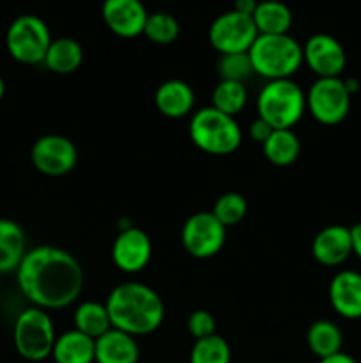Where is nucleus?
I'll return each mask as SVG.
<instances>
[{"mask_svg": "<svg viewBox=\"0 0 361 363\" xmlns=\"http://www.w3.org/2000/svg\"><path fill=\"white\" fill-rule=\"evenodd\" d=\"M20 293L42 311H60L78 300L84 291V268L73 254L42 245L25 254L16 269Z\"/></svg>", "mask_w": 361, "mask_h": 363, "instance_id": "nucleus-1", "label": "nucleus"}, {"mask_svg": "<svg viewBox=\"0 0 361 363\" xmlns=\"http://www.w3.org/2000/svg\"><path fill=\"white\" fill-rule=\"evenodd\" d=\"M105 305L112 328L133 337L156 332L165 319L161 296L142 282H124L113 287Z\"/></svg>", "mask_w": 361, "mask_h": 363, "instance_id": "nucleus-2", "label": "nucleus"}, {"mask_svg": "<svg viewBox=\"0 0 361 363\" xmlns=\"http://www.w3.org/2000/svg\"><path fill=\"white\" fill-rule=\"evenodd\" d=\"M248 55L255 74L268 82L287 80L303 66V46L289 34H258Z\"/></svg>", "mask_w": 361, "mask_h": 363, "instance_id": "nucleus-3", "label": "nucleus"}, {"mask_svg": "<svg viewBox=\"0 0 361 363\" xmlns=\"http://www.w3.org/2000/svg\"><path fill=\"white\" fill-rule=\"evenodd\" d=\"M190 138L205 155L229 156L243 144V131L236 117L205 106L191 116Z\"/></svg>", "mask_w": 361, "mask_h": 363, "instance_id": "nucleus-4", "label": "nucleus"}, {"mask_svg": "<svg viewBox=\"0 0 361 363\" xmlns=\"http://www.w3.org/2000/svg\"><path fill=\"white\" fill-rule=\"evenodd\" d=\"M306 112V94L294 80H273L260 89L257 117L273 130H292Z\"/></svg>", "mask_w": 361, "mask_h": 363, "instance_id": "nucleus-5", "label": "nucleus"}, {"mask_svg": "<svg viewBox=\"0 0 361 363\" xmlns=\"http://www.w3.org/2000/svg\"><path fill=\"white\" fill-rule=\"evenodd\" d=\"M18 354L28 362H42L52 357L55 346V326L48 311L28 307L18 314L13 328Z\"/></svg>", "mask_w": 361, "mask_h": 363, "instance_id": "nucleus-6", "label": "nucleus"}, {"mask_svg": "<svg viewBox=\"0 0 361 363\" xmlns=\"http://www.w3.org/2000/svg\"><path fill=\"white\" fill-rule=\"evenodd\" d=\"M52 41L48 25L35 14H21L13 20L6 32L7 52L16 62L25 66L45 62Z\"/></svg>", "mask_w": 361, "mask_h": 363, "instance_id": "nucleus-7", "label": "nucleus"}, {"mask_svg": "<svg viewBox=\"0 0 361 363\" xmlns=\"http://www.w3.org/2000/svg\"><path fill=\"white\" fill-rule=\"evenodd\" d=\"M350 98L342 78H317L308 89L306 110L317 123L336 126L349 113Z\"/></svg>", "mask_w": 361, "mask_h": 363, "instance_id": "nucleus-8", "label": "nucleus"}, {"mask_svg": "<svg viewBox=\"0 0 361 363\" xmlns=\"http://www.w3.org/2000/svg\"><path fill=\"white\" fill-rule=\"evenodd\" d=\"M227 240V227L211 211H198L184 222L180 243L195 259H211L219 254Z\"/></svg>", "mask_w": 361, "mask_h": 363, "instance_id": "nucleus-9", "label": "nucleus"}, {"mask_svg": "<svg viewBox=\"0 0 361 363\" xmlns=\"http://www.w3.org/2000/svg\"><path fill=\"white\" fill-rule=\"evenodd\" d=\"M258 38L253 18L237 11H227L209 27V43L219 55L246 53Z\"/></svg>", "mask_w": 361, "mask_h": 363, "instance_id": "nucleus-10", "label": "nucleus"}, {"mask_svg": "<svg viewBox=\"0 0 361 363\" xmlns=\"http://www.w3.org/2000/svg\"><path fill=\"white\" fill-rule=\"evenodd\" d=\"M32 165L38 172L50 177L69 174L78 163V149L64 135H42L30 149Z\"/></svg>", "mask_w": 361, "mask_h": 363, "instance_id": "nucleus-11", "label": "nucleus"}, {"mask_svg": "<svg viewBox=\"0 0 361 363\" xmlns=\"http://www.w3.org/2000/svg\"><path fill=\"white\" fill-rule=\"evenodd\" d=\"M303 64L317 78H340L347 66L342 43L329 34H314L303 46Z\"/></svg>", "mask_w": 361, "mask_h": 363, "instance_id": "nucleus-12", "label": "nucleus"}, {"mask_svg": "<svg viewBox=\"0 0 361 363\" xmlns=\"http://www.w3.org/2000/svg\"><path fill=\"white\" fill-rule=\"evenodd\" d=\"M152 259V241L138 227L120 230L112 245V261L119 272L134 275L147 268Z\"/></svg>", "mask_w": 361, "mask_h": 363, "instance_id": "nucleus-13", "label": "nucleus"}, {"mask_svg": "<svg viewBox=\"0 0 361 363\" xmlns=\"http://www.w3.org/2000/svg\"><path fill=\"white\" fill-rule=\"evenodd\" d=\"M101 16L113 34L124 39H133L144 34L149 13L142 0H105Z\"/></svg>", "mask_w": 361, "mask_h": 363, "instance_id": "nucleus-14", "label": "nucleus"}, {"mask_svg": "<svg viewBox=\"0 0 361 363\" xmlns=\"http://www.w3.org/2000/svg\"><path fill=\"white\" fill-rule=\"evenodd\" d=\"M311 254L319 264L328 266V268L343 264L353 255L349 227L328 225L319 230L311 243Z\"/></svg>", "mask_w": 361, "mask_h": 363, "instance_id": "nucleus-15", "label": "nucleus"}, {"mask_svg": "<svg viewBox=\"0 0 361 363\" xmlns=\"http://www.w3.org/2000/svg\"><path fill=\"white\" fill-rule=\"evenodd\" d=\"M329 303L343 319H361V273L338 272L329 282Z\"/></svg>", "mask_w": 361, "mask_h": 363, "instance_id": "nucleus-16", "label": "nucleus"}, {"mask_svg": "<svg viewBox=\"0 0 361 363\" xmlns=\"http://www.w3.org/2000/svg\"><path fill=\"white\" fill-rule=\"evenodd\" d=\"M154 105L161 116L180 119L193 112L195 91L190 84L179 78L165 80L154 92Z\"/></svg>", "mask_w": 361, "mask_h": 363, "instance_id": "nucleus-17", "label": "nucleus"}, {"mask_svg": "<svg viewBox=\"0 0 361 363\" xmlns=\"http://www.w3.org/2000/svg\"><path fill=\"white\" fill-rule=\"evenodd\" d=\"M140 346L137 337L110 328L96 339V363H138Z\"/></svg>", "mask_w": 361, "mask_h": 363, "instance_id": "nucleus-18", "label": "nucleus"}, {"mask_svg": "<svg viewBox=\"0 0 361 363\" xmlns=\"http://www.w3.org/2000/svg\"><path fill=\"white\" fill-rule=\"evenodd\" d=\"M23 227L9 218H0V275L16 273L27 254Z\"/></svg>", "mask_w": 361, "mask_h": 363, "instance_id": "nucleus-19", "label": "nucleus"}, {"mask_svg": "<svg viewBox=\"0 0 361 363\" xmlns=\"http://www.w3.org/2000/svg\"><path fill=\"white\" fill-rule=\"evenodd\" d=\"M52 358L55 363H96V340L78 330L57 337Z\"/></svg>", "mask_w": 361, "mask_h": 363, "instance_id": "nucleus-20", "label": "nucleus"}, {"mask_svg": "<svg viewBox=\"0 0 361 363\" xmlns=\"http://www.w3.org/2000/svg\"><path fill=\"white\" fill-rule=\"evenodd\" d=\"M251 18H253V23L260 35L289 34L290 27H292V11L280 0L258 2Z\"/></svg>", "mask_w": 361, "mask_h": 363, "instance_id": "nucleus-21", "label": "nucleus"}, {"mask_svg": "<svg viewBox=\"0 0 361 363\" xmlns=\"http://www.w3.org/2000/svg\"><path fill=\"white\" fill-rule=\"evenodd\" d=\"M84 62V48L73 38H57L50 45L45 66L55 74H71Z\"/></svg>", "mask_w": 361, "mask_h": 363, "instance_id": "nucleus-22", "label": "nucleus"}, {"mask_svg": "<svg viewBox=\"0 0 361 363\" xmlns=\"http://www.w3.org/2000/svg\"><path fill=\"white\" fill-rule=\"evenodd\" d=\"M308 350L322 360V358L333 357L340 353L343 346V333L338 325L329 319H319L314 321L306 330Z\"/></svg>", "mask_w": 361, "mask_h": 363, "instance_id": "nucleus-23", "label": "nucleus"}, {"mask_svg": "<svg viewBox=\"0 0 361 363\" xmlns=\"http://www.w3.org/2000/svg\"><path fill=\"white\" fill-rule=\"evenodd\" d=\"M265 160L276 167H289L299 158L301 142L292 130H273L262 144Z\"/></svg>", "mask_w": 361, "mask_h": 363, "instance_id": "nucleus-24", "label": "nucleus"}, {"mask_svg": "<svg viewBox=\"0 0 361 363\" xmlns=\"http://www.w3.org/2000/svg\"><path fill=\"white\" fill-rule=\"evenodd\" d=\"M73 323L74 330L85 333L94 340L105 335L112 328L106 305L99 303V301H84V303L78 305L73 315Z\"/></svg>", "mask_w": 361, "mask_h": 363, "instance_id": "nucleus-25", "label": "nucleus"}, {"mask_svg": "<svg viewBox=\"0 0 361 363\" xmlns=\"http://www.w3.org/2000/svg\"><path fill=\"white\" fill-rule=\"evenodd\" d=\"M248 103L246 85L239 82L219 80L212 91V108L230 117L239 116Z\"/></svg>", "mask_w": 361, "mask_h": 363, "instance_id": "nucleus-26", "label": "nucleus"}, {"mask_svg": "<svg viewBox=\"0 0 361 363\" xmlns=\"http://www.w3.org/2000/svg\"><path fill=\"white\" fill-rule=\"evenodd\" d=\"M232 353L230 346L223 337L211 335L205 339L195 340L190 353V363H230Z\"/></svg>", "mask_w": 361, "mask_h": 363, "instance_id": "nucleus-27", "label": "nucleus"}, {"mask_svg": "<svg viewBox=\"0 0 361 363\" xmlns=\"http://www.w3.org/2000/svg\"><path fill=\"white\" fill-rule=\"evenodd\" d=\"M180 34V25L172 14L152 13L145 21L144 35L154 45H172Z\"/></svg>", "mask_w": 361, "mask_h": 363, "instance_id": "nucleus-28", "label": "nucleus"}, {"mask_svg": "<svg viewBox=\"0 0 361 363\" xmlns=\"http://www.w3.org/2000/svg\"><path fill=\"white\" fill-rule=\"evenodd\" d=\"M248 202L237 191H227L216 199L212 206V215L218 218V222L225 227H234L246 216Z\"/></svg>", "mask_w": 361, "mask_h": 363, "instance_id": "nucleus-29", "label": "nucleus"}, {"mask_svg": "<svg viewBox=\"0 0 361 363\" xmlns=\"http://www.w3.org/2000/svg\"><path fill=\"white\" fill-rule=\"evenodd\" d=\"M218 74H219V80L239 82V84H244L248 78H251L255 74L248 52L229 53V55L219 57Z\"/></svg>", "mask_w": 361, "mask_h": 363, "instance_id": "nucleus-30", "label": "nucleus"}, {"mask_svg": "<svg viewBox=\"0 0 361 363\" xmlns=\"http://www.w3.org/2000/svg\"><path fill=\"white\" fill-rule=\"evenodd\" d=\"M188 332L193 337L195 340L205 339V337H211L216 333V319L211 312L204 311H195L191 312L190 318H188Z\"/></svg>", "mask_w": 361, "mask_h": 363, "instance_id": "nucleus-31", "label": "nucleus"}, {"mask_svg": "<svg viewBox=\"0 0 361 363\" xmlns=\"http://www.w3.org/2000/svg\"><path fill=\"white\" fill-rule=\"evenodd\" d=\"M248 133H250V137L253 138L257 144L262 145L265 140H268L269 135L273 133V128L269 126L265 121H262L260 117H257V119L250 124V130H248Z\"/></svg>", "mask_w": 361, "mask_h": 363, "instance_id": "nucleus-32", "label": "nucleus"}, {"mask_svg": "<svg viewBox=\"0 0 361 363\" xmlns=\"http://www.w3.org/2000/svg\"><path fill=\"white\" fill-rule=\"evenodd\" d=\"M258 6V0H234V11L251 16Z\"/></svg>", "mask_w": 361, "mask_h": 363, "instance_id": "nucleus-33", "label": "nucleus"}, {"mask_svg": "<svg viewBox=\"0 0 361 363\" xmlns=\"http://www.w3.org/2000/svg\"><path fill=\"white\" fill-rule=\"evenodd\" d=\"M350 240H353V254L361 261V222L350 227Z\"/></svg>", "mask_w": 361, "mask_h": 363, "instance_id": "nucleus-34", "label": "nucleus"}, {"mask_svg": "<svg viewBox=\"0 0 361 363\" xmlns=\"http://www.w3.org/2000/svg\"><path fill=\"white\" fill-rule=\"evenodd\" d=\"M319 363H357L354 360L350 354L343 353V351H340V353L333 354V357H328V358H322V360H319Z\"/></svg>", "mask_w": 361, "mask_h": 363, "instance_id": "nucleus-35", "label": "nucleus"}, {"mask_svg": "<svg viewBox=\"0 0 361 363\" xmlns=\"http://www.w3.org/2000/svg\"><path fill=\"white\" fill-rule=\"evenodd\" d=\"M343 84H345L347 91H349L350 96L356 94V92L360 91V80H357V78H354V77L345 78V80H343Z\"/></svg>", "mask_w": 361, "mask_h": 363, "instance_id": "nucleus-36", "label": "nucleus"}, {"mask_svg": "<svg viewBox=\"0 0 361 363\" xmlns=\"http://www.w3.org/2000/svg\"><path fill=\"white\" fill-rule=\"evenodd\" d=\"M4 94H6V82H4V78L0 77V101H2Z\"/></svg>", "mask_w": 361, "mask_h": 363, "instance_id": "nucleus-37", "label": "nucleus"}, {"mask_svg": "<svg viewBox=\"0 0 361 363\" xmlns=\"http://www.w3.org/2000/svg\"><path fill=\"white\" fill-rule=\"evenodd\" d=\"M360 321H361V319H360Z\"/></svg>", "mask_w": 361, "mask_h": 363, "instance_id": "nucleus-38", "label": "nucleus"}]
</instances>
